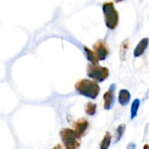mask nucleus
Returning a JSON list of instances; mask_svg holds the SVG:
<instances>
[{"label": "nucleus", "instance_id": "1", "mask_svg": "<svg viewBox=\"0 0 149 149\" xmlns=\"http://www.w3.org/2000/svg\"><path fill=\"white\" fill-rule=\"evenodd\" d=\"M74 86L76 92L79 94L83 95L91 100H95L99 96V93L100 92V87L98 82L94 80L83 79L77 81Z\"/></svg>", "mask_w": 149, "mask_h": 149}, {"label": "nucleus", "instance_id": "2", "mask_svg": "<svg viewBox=\"0 0 149 149\" xmlns=\"http://www.w3.org/2000/svg\"><path fill=\"white\" fill-rule=\"evenodd\" d=\"M105 23L107 28L114 30L119 24V13L113 2H106L102 5Z\"/></svg>", "mask_w": 149, "mask_h": 149}, {"label": "nucleus", "instance_id": "3", "mask_svg": "<svg viewBox=\"0 0 149 149\" xmlns=\"http://www.w3.org/2000/svg\"><path fill=\"white\" fill-rule=\"evenodd\" d=\"M59 134L65 149H78L80 147V138L72 129L63 128Z\"/></svg>", "mask_w": 149, "mask_h": 149}, {"label": "nucleus", "instance_id": "4", "mask_svg": "<svg viewBox=\"0 0 149 149\" xmlns=\"http://www.w3.org/2000/svg\"><path fill=\"white\" fill-rule=\"evenodd\" d=\"M87 75L96 82H103L109 76V70L99 64L87 65Z\"/></svg>", "mask_w": 149, "mask_h": 149}, {"label": "nucleus", "instance_id": "5", "mask_svg": "<svg viewBox=\"0 0 149 149\" xmlns=\"http://www.w3.org/2000/svg\"><path fill=\"white\" fill-rule=\"evenodd\" d=\"M93 50H92V51L93 52L98 61L105 60L107 58V57L109 55V49L104 40L97 41L93 45Z\"/></svg>", "mask_w": 149, "mask_h": 149}, {"label": "nucleus", "instance_id": "6", "mask_svg": "<svg viewBox=\"0 0 149 149\" xmlns=\"http://www.w3.org/2000/svg\"><path fill=\"white\" fill-rule=\"evenodd\" d=\"M115 85L113 84L110 86L109 89L104 93L103 100H104V109L105 110H111L114 105L115 101Z\"/></svg>", "mask_w": 149, "mask_h": 149}, {"label": "nucleus", "instance_id": "7", "mask_svg": "<svg viewBox=\"0 0 149 149\" xmlns=\"http://www.w3.org/2000/svg\"><path fill=\"white\" fill-rule=\"evenodd\" d=\"M88 127H89V121L85 118H81V119L77 120L73 123L72 130L75 132V134L78 135L79 138H81L85 135Z\"/></svg>", "mask_w": 149, "mask_h": 149}, {"label": "nucleus", "instance_id": "8", "mask_svg": "<svg viewBox=\"0 0 149 149\" xmlns=\"http://www.w3.org/2000/svg\"><path fill=\"white\" fill-rule=\"evenodd\" d=\"M130 100H131V94L129 93V91L126 90V89H122L120 91L119 93V103L125 107V106H127L128 103L130 102Z\"/></svg>", "mask_w": 149, "mask_h": 149}, {"label": "nucleus", "instance_id": "9", "mask_svg": "<svg viewBox=\"0 0 149 149\" xmlns=\"http://www.w3.org/2000/svg\"><path fill=\"white\" fill-rule=\"evenodd\" d=\"M148 38L142 39L134 50V57H140L141 55H142L148 47Z\"/></svg>", "mask_w": 149, "mask_h": 149}, {"label": "nucleus", "instance_id": "10", "mask_svg": "<svg viewBox=\"0 0 149 149\" xmlns=\"http://www.w3.org/2000/svg\"><path fill=\"white\" fill-rule=\"evenodd\" d=\"M85 112L87 115H94L97 112V105L93 102H87L85 106Z\"/></svg>", "mask_w": 149, "mask_h": 149}, {"label": "nucleus", "instance_id": "11", "mask_svg": "<svg viewBox=\"0 0 149 149\" xmlns=\"http://www.w3.org/2000/svg\"><path fill=\"white\" fill-rule=\"evenodd\" d=\"M112 141V135L109 132H107L102 141L100 142V149H108Z\"/></svg>", "mask_w": 149, "mask_h": 149}, {"label": "nucleus", "instance_id": "12", "mask_svg": "<svg viewBox=\"0 0 149 149\" xmlns=\"http://www.w3.org/2000/svg\"><path fill=\"white\" fill-rule=\"evenodd\" d=\"M84 50H85V52H86V58H87V59L91 62V64H99L98 59L96 58V57H95L93 52L91 49H89L87 46H84Z\"/></svg>", "mask_w": 149, "mask_h": 149}, {"label": "nucleus", "instance_id": "13", "mask_svg": "<svg viewBox=\"0 0 149 149\" xmlns=\"http://www.w3.org/2000/svg\"><path fill=\"white\" fill-rule=\"evenodd\" d=\"M140 100L139 99H136L134 100V101L133 102L132 104V107H131V119H134V117H136L137 115V112H138V109H139V107H140Z\"/></svg>", "mask_w": 149, "mask_h": 149}, {"label": "nucleus", "instance_id": "14", "mask_svg": "<svg viewBox=\"0 0 149 149\" xmlns=\"http://www.w3.org/2000/svg\"><path fill=\"white\" fill-rule=\"evenodd\" d=\"M126 131V125L125 124H121L118 127H117V130H116V140H115V142H118L123 136L124 133Z\"/></svg>", "mask_w": 149, "mask_h": 149}, {"label": "nucleus", "instance_id": "15", "mask_svg": "<svg viewBox=\"0 0 149 149\" xmlns=\"http://www.w3.org/2000/svg\"><path fill=\"white\" fill-rule=\"evenodd\" d=\"M52 149H65V148L61 144H58V145H56V146H55V147H54Z\"/></svg>", "mask_w": 149, "mask_h": 149}, {"label": "nucleus", "instance_id": "16", "mask_svg": "<svg viewBox=\"0 0 149 149\" xmlns=\"http://www.w3.org/2000/svg\"><path fill=\"white\" fill-rule=\"evenodd\" d=\"M122 1H124V0H114L115 3H120V2H122Z\"/></svg>", "mask_w": 149, "mask_h": 149}, {"label": "nucleus", "instance_id": "17", "mask_svg": "<svg viewBox=\"0 0 149 149\" xmlns=\"http://www.w3.org/2000/svg\"><path fill=\"white\" fill-rule=\"evenodd\" d=\"M144 149H148V144H146V145L144 146Z\"/></svg>", "mask_w": 149, "mask_h": 149}]
</instances>
